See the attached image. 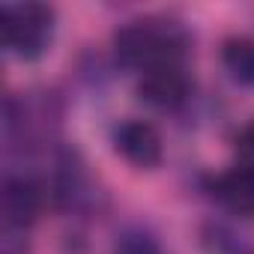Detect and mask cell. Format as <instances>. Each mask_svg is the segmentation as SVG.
<instances>
[{"label":"cell","instance_id":"cell-7","mask_svg":"<svg viewBox=\"0 0 254 254\" xmlns=\"http://www.w3.org/2000/svg\"><path fill=\"white\" fill-rule=\"evenodd\" d=\"M221 66L239 87H254V36H227L221 42Z\"/></svg>","mask_w":254,"mask_h":254},{"label":"cell","instance_id":"cell-9","mask_svg":"<svg viewBox=\"0 0 254 254\" xmlns=\"http://www.w3.org/2000/svg\"><path fill=\"white\" fill-rule=\"evenodd\" d=\"M236 147H239V153H242L248 162H254V120L242 126V132L236 135Z\"/></svg>","mask_w":254,"mask_h":254},{"label":"cell","instance_id":"cell-3","mask_svg":"<svg viewBox=\"0 0 254 254\" xmlns=\"http://www.w3.org/2000/svg\"><path fill=\"white\" fill-rule=\"evenodd\" d=\"M114 147L117 153L135 165V168H156L162 162V135L153 123L147 120H126L117 126V132H114Z\"/></svg>","mask_w":254,"mask_h":254},{"label":"cell","instance_id":"cell-1","mask_svg":"<svg viewBox=\"0 0 254 254\" xmlns=\"http://www.w3.org/2000/svg\"><path fill=\"white\" fill-rule=\"evenodd\" d=\"M186 45H189V36L180 27V21L156 18V15L135 18L114 33L117 60L141 72L153 66H165V63H180Z\"/></svg>","mask_w":254,"mask_h":254},{"label":"cell","instance_id":"cell-6","mask_svg":"<svg viewBox=\"0 0 254 254\" xmlns=\"http://www.w3.org/2000/svg\"><path fill=\"white\" fill-rule=\"evenodd\" d=\"M221 206L239 218H254V165H233L212 183Z\"/></svg>","mask_w":254,"mask_h":254},{"label":"cell","instance_id":"cell-2","mask_svg":"<svg viewBox=\"0 0 254 254\" xmlns=\"http://www.w3.org/2000/svg\"><path fill=\"white\" fill-rule=\"evenodd\" d=\"M0 33H3V45L24 57L33 60L39 57L51 36H54V9L45 3H6L0 9Z\"/></svg>","mask_w":254,"mask_h":254},{"label":"cell","instance_id":"cell-8","mask_svg":"<svg viewBox=\"0 0 254 254\" xmlns=\"http://www.w3.org/2000/svg\"><path fill=\"white\" fill-rule=\"evenodd\" d=\"M114 254H162L159 242L141 230V227H129V230H123L114 242Z\"/></svg>","mask_w":254,"mask_h":254},{"label":"cell","instance_id":"cell-4","mask_svg":"<svg viewBox=\"0 0 254 254\" xmlns=\"http://www.w3.org/2000/svg\"><path fill=\"white\" fill-rule=\"evenodd\" d=\"M138 96L162 111H174L189 99V78L183 72L180 63H165V66H153L147 72H141L138 81Z\"/></svg>","mask_w":254,"mask_h":254},{"label":"cell","instance_id":"cell-5","mask_svg":"<svg viewBox=\"0 0 254 254\" xmlns=\"http://www.w3.org/2000/svg\"><path fill=\"white\" fill-rule=\"evenodd\" d=\"M3 218L9 227H30L42 212V189L30 177H9L3 183Z\"/></svg>","mask_w":254,"mask_h":254}]
</instances>
